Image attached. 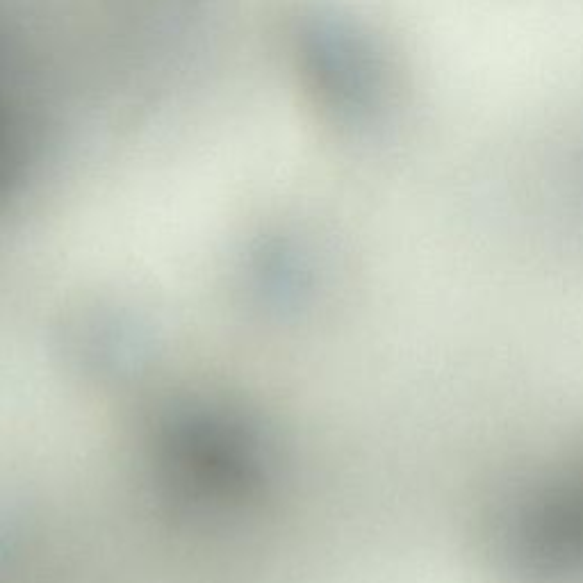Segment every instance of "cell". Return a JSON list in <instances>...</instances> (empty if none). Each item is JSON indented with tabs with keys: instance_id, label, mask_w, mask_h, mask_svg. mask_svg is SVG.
Segmentation results:
<instances>
[{
	"instance_id": "6da1fadb",
	"label": "cell",
	"mask_w": 583,
	"mask_h": 583,
	"mask_svg": "<svg viewBox=\"0 0 583 583\" xmlns=\"http://www.w3.org/2000/svg\"><path fill=\"white\" fill-rule=\"evenodd\" d=\"M14 162L16 160H0V173L5 171V167H14Z\"/></svg>"
}]
</instances>
